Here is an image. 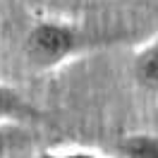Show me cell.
Listing matches in <instances>:
<instances>
[{
  "label": "cell",
  "instance_id": "277c9868",
  "mask_svg": "<svg viewBox=\"0 0 158 158\" xmlns=\"http://www.w3.org/2000/svg\"><path fill=\"white\" fill-rule=\"evenodd\" d=\"M122 158H158V134L151 132H132L118 141Z\"/></svg>",
  "mask_w": 158,
  "mask_h": 158
},
{
  "label": "cell",
  "instance_id": "7a4b0ae2",
  "mask_svg": "<svg viewBox=\"0 0 158 158\" xmlns=\"http://www.w3.org/2000/svg\"><path fill=\"white\" fill-rule=\"evenodd\" d=\"M36 118L39 110L29 103V98L15 86L0 81V122L10 125V122H29Z\"/></svg>",
  "mask_w": 158,
  "mask_h": 158
},
{
  "label": "cell",
  "instance_id": "3957f363",
  "mask_svg": "<svg viewBox=\"0 0 158 158\" xmlns=\"http://www.w3.org/2000/svg\"><path fill=\"white\" fill-rule=\"evenodd\" d=\"M134 79L139 86L148 91H158V39L146 43L134 58Z\"/></svg>",
  "mask_w": 158,
  "mask_h": 158
},
{
  "label": "cell",
  "instance_id": "5b68a950",
  "mask_svg": "<svg viewBox=\"0 0 158 158\" xmlns=\"http://www.w3.org/2000/svg\"><path fill=\"white\" fill-rule=\"evenodd\" d=\"M36 158H106L101 151L94 148H46Z\"/></svg>",
  "mask_w": 158,
  "mask_h": 158
},
{
  "label": "cell",
  "instance_id": "6da1fadb",
  "mask_svg": "<svg viewBox=\"0 0 158 158\" xmlns=\"http://www.w3.org/2000/svg\"><path fill=\"white\" fill-rule=\"evenodd\" d=\"M84 39L77 27L62 19H41L36 22L24 39V58L34 69L50 72L74 58Z\"/></svg>",
  "mask_w": 158,
  "mask_h": 158
},
{
  "label": "cell",
  "instance_id": "8992f818",
  "mask_svg": "<svg viewBox=\"0 0 158 158\" xmlns=\"http://www.w3.org/2000/svg\"><path fill=\"white\" fill-rule=\"evenodd\" d=\"M7 148H10V137H7V132H5V125L0 122V158L7 156Z\"/></svg>",
  "mask_w": 158,
  "mask_h": 158
}]
</instances>
